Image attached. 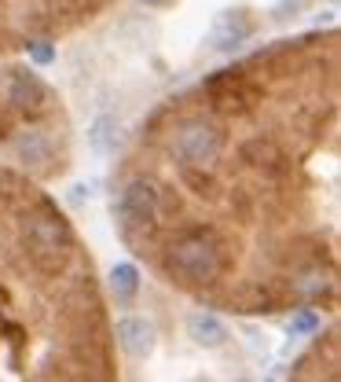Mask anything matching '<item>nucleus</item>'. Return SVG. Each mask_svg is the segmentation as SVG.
<instances>
[{
  "label": "nucleus",
  "mask_w": 341,
  "mask_h": 382,
  "mask_svg": "<svg viewBox=\"0 0 341 382\" xmlns=\"http://www.w3.org/2000/svg\"><path fill=\"white\" fill-rule=\"evenodd\" d=\"M22 247L30 254V261L37 265L41 272L56 276L67 269L70 261V250H74V235H70V224L59 217L51 206H44L41 213H33L22 228Z\"/></svg>",
  "instance_id": "f257e3e1"
},
{
  "label": "nucleus",
  "mask_w": 341,
  "mask_h": 382,
  "mask_svg": "<svg viewBox=\"0 0 341 382\" xmlns=\"http://www.w3.org/2000/svg\"><path fill=\"white\" fill-rule=\"evenodd\" d=\"M169 272L180 283H191V287L217 283L220 272H224V250H220L213 235L194 232L188 239H180V243H173V250H169Z\"/></svg>",
  "instance_id": "f03ea898"
},
{
  "label": "nucleus",
  "mask_w": 341,
  "mask_h": 382,
  "mask_svg": "<svg viewBox=\"0 0 341 382\" xmlns=\"http://www.w3.org/2000/svg\"><path fill=\"white\" fill-rule=\"evenodd\" d=\"M220 151H224V133L213 122H188L173 140V155L183 169H209Z\"/></svg>",
  "instance_id": "7ed1b4c3"
},
{
  "label": "nucleus",
  "mask_w": 341,
  "mask_h": 382,
  "mask_svg": "<svg viewBox=\"0 0 341 382\" xmlns=\"http://www.w3.org/2000/svg\"><path fill=\"white\" fill-rule=\"evenodd\" d=\"M114 217L122 224L125 235L133 232H147V228L158 221V188H154L147 176H136V181H128L122 199H117L114 206Z\"/></svg>",
  "instance_id": "20e7f679"
},
{
  "label": "nucleus",
  "mask_w": 341,
  "mask_h": 382,
  "mask_svg": "<svg viewBox=\"0 0 341 382\" xmlns=\"http://www.w3.org/2000/svg\"><path fill=\"white\" fill-rule=\"evenodd\" d=\"M250 37H253V19H250V11L228 8V11H220V15L213 19L206 44L213 48V52H235V48L246 44Z\"/></svg>",
  "instance_id": "39448f33"
},
{
  "label": "nucleus",
  "mask_w": 341,
  "mask_h": 382,
  "mask_svg": "<svg viewBox=\"0 0 341 382\" xmlns=\"http://www.w3.org/2000/svg\"><path fill=\"white\" fill-rule=\"evenodd\" d=\"M206 88H209V96H213V103L220 110H246L250 103H257V96H260V88L235 70H220L217 78H209Z\"/></svg>",
  "instance_id": "423d86ee"
},
{
  "label": "nucleus",
  "mask_w": 341,
  "mask_h": 382,
  "mask_svg": "<svg viewBox=\"0 0 341 382\" xmlns=\"http://www.w3.org/2000/svg\"><path fill=\"white\" fill-rule=\"evenodd\" d=\"M8 99H11V107L22 110V114H44V110L51 107L48 85L37 78L33 70H15V74H11V81H8Z\"/></svg>",
  "instance_id": "0eeeda50"
},
{
  "label": "nucleus",
  "mask_w": 341,
  "mask_h": 382,
  "mask_svg": "<svg viewBox=\"0 0 341 382\" xmlns=\"http://www.w3.org/2000/svg\"><path fill=\"white\" fill-rule=\"evenodd\" d=\"M154 324L143 320V316H122L117 320V346H122L133 360H143L154 349Z\"/></svg>",
  "instance_id": "6e6552de"
},
{
  "label": "nucleus",
  "mask_w": 341,
  "mask_h": 382,
  "mask_svg": "<svg viewBox=\"0 0 341 382\" xmlns=\"http://www.w3.org/2000/svg\"><path fill=\"white\" fill-rule=\"evenodd\" d=\"M188 335L199 342V346H206V349H220L228 342V327L213 313H191L188 316Z\"/></svg>",
  "instance_id": "1a4fd4ad"
},
{
  "label": "nucleus",
  "mask_w": 341,
  "mask_h": 382,
  "mask_svg": "<svg viewBox=\"0 0 341 382\" xmlns=\"http://www.w3.org/2000/svg\"><path fill=\"white\" fill-rule=\"evenodd\" d=\"M117 140H122V125L110 114H99L96 122L88 125V147L96 151V155H110L117 147Z\"/></svg>",
  "instance_id": "9d476101"
},
{
  "label": "nucleus",
  "mask_w": 341,
  "mask_h": 382,
  "mask_svg": "<svg viewBox=\"0 0 341 382\" xmlns=\"http://www.w3.org/2000/svg\"><path fill=\"white\" fill-rule=\"evenodd\" d=\"M15 155H19V162H26V165H37V169H44V165L51 162V144L41 136V133H26L19 144H15Z\"/></svg>",
  "instance_id": "9b49d317"
},
{
  "label": "nucleus",
  "mask_w": 341,
  "mask_h": 382,
  "mask_svg": "<svg viewBox=\"0 0 341 382\" xmlns=\"http://www.w3.org/2000/svg\"><path fill=\"white\" fill-rule=\"evenodd\" d=\"M110 290L117 294V301L136 298V290H140V269H136L133 261H117L114 269H110Z\"/></svg>",
  "instance_id": "f8f14e48"
},
{
  "label": "nucleus",
  "mask_w": 341,
  "mask_h": 382,
  "mask_svg": "<svg viewBox=\"0 0 341 382\" xmlns=\"http://www.w3.org/2000/svg\"><path fill=\"white\" fill-rule=\"evenodd\" d=\"M290 331H294V335H312V331H319V316L312 309H301L290 320Z\"/></svg>",
  "instance_id": "ddd939ff"
},
{
  "label": "nucleus",
  "mask_w": 341,
  "mask_h": 382,
  "mask_svg": "<svg viewBox=\"0 0 341 382\" xmlns=\"http://www.w3.org/2000/svg\"><path fill=\"white\" fill-rule=\"evenodd\" d=\"M297 11H301V0H283V4L272 8V19L275 22H286V19H294Z\"/></svg>",
  "instance_id": "4468645a"
},
{
  "label": "nucleus",
  "mask_w": 341,
  "mask_h": 382,
  "mask_svg": "<svg viewBox=\"0 0 341 382\" xmlns=\"http://www.w3.org/2000/svg\"><path fill=\"white\" fill-rule=\"evenodd\" d=\"M30 59L37 63V67H48V63L56 59V52H51L48 44H33V48H30Z\"/></svg>",
  "instance_id": "2eb2a0df"
},
{
  "label": "nucleus",
  "mask_w": 341,
  "mask_h": 382,
  "mask_svg": "<svg viewBox=\"0 0 341 382\" xmlns=\"http://www.w3.org/2000/svg\"><path fill=\"white\" fill-rule=\"evenodd\" d=\"M136 4H162V0H136Z\"/></svg>",
  "instance_id": "dca6fc26"
}]
</instances>
